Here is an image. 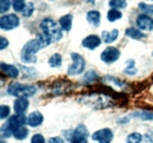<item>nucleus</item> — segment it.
<instances>
[{
  "label": "nucleus",
  "instance_id": "obj_31",
  "mask_svg": "<svg viewBox=\"0 0 153 143\" xmlns=\"http://www.w3.org/2000/svg\"><path fill=\"white\" fill-rule=\"evenodd\" d=\"M11 5H12L11 0H0V12L4 14L5 12H7L10 10Z\"/></svg>",
  "mask_w": 153,
  "mask_h": 143
},
{
  "label": "nucleus",
  "instance_id": "obj_2",
  "mask_svg": "<svg viewBox=\"0 0 153 143\" xmlns=\"http://www.w3.org/2000/svg\"><path fill=\"white\" fill-rule=\"evenodd\" d=\"M44 48L42 45L39 42V40L36 38L33 40H30L28 42L25 43V46L21 49V61L24 63H36L37 62V57L36 54L39 51Z\"/></svg>",
  "mask_w": 153,
  "mask_h": 143
},
{
  "label": "nucleus",
  "instance_id": "obj_10",
  "mask_svg": "<svg viewBox=\"0 0 153 143\" xmlns=\"http://www.w3.org/2000/svg\"><path fill=\"white\" fill-rule=\"evenodd\" d=\"M135 24L140 31H152L153 29V18L149 14H139L137 17Z\"/></svg>",
  "mask_w": 153,
  "mask_h": 143
},
{
  "label": "nucleus",
  "instance_id": "obj_14",
  "mask_svg": "<svg viewBox=\"0 0 153 143\" xmlns=\"http://www.w3.org/2000/svg\"><path fill=\"white\" fill-rule=\"evenodd\" d=\"M42 122H44V116L40 111H33L27 117V125L30 127H33V128L39 127Z\"/></svg>",
  "mask_w": 153,
  "mask_h": 143
},
{
  "label": "nucleus",
  "instance_id": "obj_34",
  "mask_svg": "<svg viewBox=\"0 0 153 143\" xmlns=\"http://www.w3.org/2000/svg\"><path fill=\"white\" fill-rule=\"evenodd\" d=\"M31 143H46V140H45V137H44L42 135H40V134H36V135H33V136H32V139H31Z\"/></svg>",
  "mask_w": 153,
  "mask_h": 143
},
{
  "label": "nucleus",
  "instance_id": "obj_19",
  "mask_svg": "<svg viewBox=\"0 0 153 143\" xmlns=\"http://www.w3.org/2000/svg\"><path fill=\"white\" fill-rule=\"evenodd\" d=\"M118 36H119V31L118 29H112L111 32L104 31L101 33V39H102V41L105 43H112V42H114L115 40L118 39Z\"/></svg>",
  "mask_w": 153,
  "mask_h": 143
},
{
  "label": "nucleus",
  "instance_id": "obj_36",
  "mask_svg": "<svg viewBox=\"0 0 153 143\" xmlns=\"http://www.w3.org/2000/svg\"><path fill=\"white\" fill-rule=\"evenodd\" d=\"M71 143H87V137H73Z\"/></svg>",
  "mask_w": 153,
  "mask_h": 143
},
{
  "label": "nucleus",
  "instance_id": "obj_24",
  "mask_svg": "<svg viewBox=\"0 0 153 143\" xmlns=\"http://www.w3.org/2000/svg\"><path fill=\"white\" fill-rule=\"evenodd\" d=\"M143 135L140 133H132L126 137V143H143Z\"/></svg>",
  "mask_w": 153,
  "mask_h": 143
},
{
  "label": "nucleus",
  "instance_id": "obj_39",
  "mask_svg": "<svg viewBox=\"0 0 153 143\" xmlns=\"http://www.w3.org/2000/svg\"><path fill=\"white\" fill-rule=\"evenodd\" d=\"M85 1H86V2H88V4H92V5L94 4V0H85Z\"/></svg>",
  "mask_w": 153,
  "mask_h": 143
},
{
  "label": "nucleus",
  "instance_id": "obj_29",
  "mask_svg": "<svg viewBox=\"0 0 153 143\" xmlns=\"http://www.w3.org/2000/svg\"><path fill=\"white\" fill-rule=\"evenodd\" d=\"M26 1L25 0H12V6L16 12H22L26 7Z\"/></svg>",
  "mask_w": 153,
  "mask_h": 143
},
{
  "label": "nucleus",
  "instance_id": "obj_35",
  "mask_svg": "<svg viewBox=\"0 0 153 143\" xmlns=\"http://www.w3.org/2000/svg\"><path fill=\"white\" fill-rule=\"evenodd\" d=\"M8 45H10L8 40H7L5 36H0V49L2 51V49H5V48H7Z\"/></svg>",
  "mask_w": 153,
  "mask_h": 143
},
{
  "label": "nucleus",
  "instance_id": "obj_20",
  "mask_svg": "<svg viewBox=\"0 0 153 143\" xmlns=\"http://www.w3.org/2000/svg\"><path fill=\"white\" fill-rule=\"evenodd\" d=\"M72 21H73L72 14H65V15H62L61 18L59 19V25L62 28V31L68 32L72 28Z\"/></svg>",
  "mask_w": 153,
  "mask_h": 143
},
{
  "label": "nucleus",
  "instance_id": "obj_38",
  "mask_svg": "<svg viewBox=\"0 0 153 143\" xmlns=\"http://www.w3.org/2000/svg\"><path fill=\"white\" fill-rule=\"evenodd\" d=\"M143 143H153V140L152 137H151V135H145L144 136V140H143Z\"/></svg>",
  "mask_w": 153,
  "mask_h": 143
},
{
  "label": "nucleus",
  "instance_id": "obj_18",
  "mask_svg": "<svg viewBox=\"0 0 153 143\" xmlns=\"http://www.w3.org/2000/svg\"><path fill=\"white\" fill-rule=\"evenodd\" d=\"M125 34L127 38H131L133 40H141L144 38H146L145 33H143V31H140L139 28H134V27H128L125 31Z\"/></svg>",
  "mask_w": 153,
  "mask_h": 143
},
{
  "label": "nucleus",
  "instance_id": "obj_5",
  "mask_svg": "<svg viewBox=\"0 0 153 143\" xmlns=\"http://www.w3.org/2000/svg\"><path fill=\"white\" fill-rule=\"evenodd\" d=\"M80 101L92 105L97 108H105L108 107L111 105V99H108L107 96H105L104 94H91V95H86L84 96Z\"/></svg>",
  "mask_w": 153,
  "mask_h": 143
},
{
  "label": "nucleus",
  "instance_id": "obj_33",
  "mask_svg": "<svg viewBox=\"0 0 153 143\" xmlns=\"http://www.w3.org/2000/svg\"><path fill=\"white\" fill-rule=\"evenodd\" d=\"M8 116H10V107L2 105V106L0 107V117H1V120H5V119L8 117Z\"/></svg>",
  "mask_w": 153,
  "mask_h": 143
},
{
  "label": "nucleus",
  "instance_id": "obj_23",
  "mask_svg": "<svg viewBox=\"0 0 153 143\" xmlns=\"http://www.w3.org/2000/svg\"><path fill=\"white\" fill-rule=\"evenodd\" d=\"M123 18V13L120 12V10H117V8H111L108 12H107V20L110 22H114L117 20H120Z\"/></svg>",
  "mask_w": 153,
  "mask_h": 143
},
{
  "label": "nucleus",
  "instance_id": "obj_21",
  "mask_svg": "<svg viewBox=\"0 0 153 143\" xmlns=\"http://www.w3.org/2000/svg\"><path fill=\"white\" fill-rule=\"evenodd\" d=\"M99 80V75H98V73L96 71H93V69H91V71H88L85 75H84V77H82V82L84 83H87V85H92V83H94Z\"/></svg>",
  "mask_w": 153,
  "mask_h": 143
},
{
  "label": "nucleus",
  "instance_id": "obj_3",
  "mask_svg": "<svg viewBox=\"0 0 153 143\" xmlns=\"http://www.w3.org/2000/svg\"><path fill=\"white\" fill-rule=\"evenodd\" d=\"M7 93L10 95L13 96H18V97H28V96H33L37 93V88L34 86H25L19 82H14L11 83L7 88Z\"/></svg>",
  "mask_w": 153,
  "mask_h": 143
},
{
  "label": "nucleus",
  "instance_id": "obj_12",
  "mask_svg": "<svg viewBox=\"0 0 153 143\" xmlns=\"http://www.w3.org/2000/svg\"><path fill=\"white\" fill-rule=\"evenodd\" d=\"M101 41H102V39H101V38H99L98 35L92 34V35L86 36V38L82 40L81 45H82V47H85V48H87V49H92V51H93V49H96L98 46H100Z\"/></svg>",
  "mask_w": 153,
  "mask_h": 143
},
{
  "label": "nucleus",
  "instance_id": "obj_28",
  "mask_svg": "<svg viewBox=\"0 0 153 143\" xmlns=\"http://www.w3.org/2000/svg\"><path fill=\"white\" fill-rule=\"evenodd\" d=\"M104 80L107 81L110 85H113V86L118 87V88H123V87H125V85H126L125 82H123V81L115 79V77H113V76H105Z\"/></svg>",
  "mask_w": 153,
  "mask_h": 143
},
{
  "label": "nucleus",
  "instance_id": "obj_26",
  "mask_svg": "<svg viewBox=\"0 0 153 143\" xmlns=\"http://www.w3.org/2000/svg\"><path fill=\"white\" fill-rule=\"evenodd\" d=\"M139 10L144 13V14H149V15H153V5L146 4V2H139L138 4Z\"/></svg>",
  "mask_w": 153,
  "mask_h": 143
},
{
  "label": "nucleus",
  "instance_id": "obj_25",
  "mask_svg": "<svg viewBox=\"0 0 153 143\" xmlns=\"http://www.w3.org/2000/svg\"><path fill=\"white\" fill-rule=\"evenodd\" d=\"M61 62H62V57H61V55L60 54H53L51 57H50V60H48V65L51 66V67H60L61 66Z\"/></svg>",
  "mask_w": 153,
  "mask_h": 143
},
{
  "label": "nucleus",
  "instance_id": "obj_9",
  "mask_svg": "<svg viewBox=\"0 0 153 143\" xmlns=\"http://www.w3.org/2000/svg\"><path fill=\"white\" fill-rule=\"evenodd\" d=\"M25 123H27V117L24 114H16V115H13L8 119L5 127L8 128L12 133H14L16 129H18L19 127H22Z\"/></svg>",
  "mask_w": 153,
  "mask_h": 143
},
{
  "label": "nucleus",
  "instance_id": "obj_16",
  "mask_svg": "<svg viewBox=\"0 0 153 143\" xmlns=\"http://www.w3.org/2000/svg\"><path fill=\"white\" fill-rule=\"evenodd\" d=\"M88 135H90V134H88V130H87L86 125H78L76 129H74L73 131H71V136L68 137V140L71 141L73 137H87Z\"/></svg>",
  "mask_w": 153,
  "mask_h": 143
},
{
  "label": "nucleus",
  "instance_id": "obj_13",
  "mask_svg": "<svg viewBox=\"0 0 153 143\" xmlns=\"http://www.w3.org/2000/svg\"><path fill=\"white\" fill-rule=\"evenodd\" d=\"M28 106H30V103H28L27 97L21 96V97H18V99L14 101L13 108H14L16 114H24V113L27 110Z\"/></svg>",
  "mask_w": 153,
  "mask_h": 143
},
{
  "label": "nucleus",
  "instance_id": "obj_7",
  "mask_svg": "<svg viewBox=\"0 0 153 143\" xmlns=\"http://www.w3.org/2000/svg\"><path fill=\"white\" fill-rule=\"evenodd\" d=\"M120 57V51L117 48V47H106L102 53L100 54V59L106 63V65H111L115 62Z\"/></svg>",
  "mask_w": 153,
  "mask_h": 143
},
{
  "label": "nucleus",
  "instance_id": "obj_1",
  "mask_svg": "<svg viewBox=\"0 0 153 143\" xmlns=\"http://www.w3.org/2000/svg\"><path fill=\"white\" fill-rule=\"evenodd\" d=\"M40 28H41V32L51 40V42H57L62 39V28L53 19H42L40 22Z\"/></svg>",
  "mask_w": 153,
  "mask_h": 143
},
{
  "label": "nucleus",
  "instance_id": "obj_40",
  "mask_svg": "<svg viewBox=\"0 0 153 143\" xmlns=\"http://www.w3.org/2000/svg\"><path fill=\"white\" fill-rule=\"evenodd\" d=\"M0 143H7V142H5V141H4V139H2V140H1V142Z\"/></svg>",
  "mask_w": 153,
  "mask_h": 143
},
{
  "label": "nucleus",
  "instance_id": "obj_15",
  "mask_svg": "<svg viewBox=\"0 0 153 143\" xmlns=\"http://www.w3.org/2000/svg\"><path fill=\"white\" fill-rule=\"evenodd\" d=\"M0 68H1V72H2V73H5L6 75H8V76L12 77V79H17V77L19 76V69H18V67L14 66V65H8V63L1 62Z\"/></svg>",
  "mask_w": 153,
  "mask_h": 143
},
{
  "label": "nucleus",
  "instance_id": "obj_42",
  "mask_svg": "<svg viewBox=\"0 0 153 143\" xmlns=\"http://www.w3.org/2000/svg\"><path fill=\"white\" fill-rule=\"evenodd\" d=\"M151 1H153V0H151Z\"/></svg>",
  "mask_w": 153,
  "mask_h": 143
},
{
  "label": "nucleus",
  "instance_id": "obj_37",
  "mask_svg": "<svg viewBox=\"0 0 153 143\" xmlns=\"http://www.w3.org/2000/svg\"><path fill=\"white\" fill-rule=\"evenodd\" d=\"M48 143H64V140L61 137H51L48 140Z\"/></svg>",
  "mask_w": 153,
  "mask_h": 143
},
{
  "label": "nucleus",
  "instance_id": "obj_41",
  "mask_svg": "<svg viewBox=\"0 0 153 143\" xmlns=\"http://www.w3.org/2000/svg\"><path fill=\"white\" fill-rule=\"evenodd\" d=\"M51 1H53V0H51Z\"/></svg>",
  "mask_w": 153,
  "mask_h": 143
},
{
  "label": "nucleus",
  "instance_id": "obj_27",
  "mask_svg": "<svg viewBox=\"0 0 153 143\" xmlns=\"http://www.w3.org/2000/svg\"><path fill=\"white\" fill-rule=\"evenodd\" d=\"M110 7L117 8V10H123L127 6V1L126 0H110L108 1Z\"/></svg>",
  "mask_w": 153,
  "mask_h": 143
},
{
  "label": "nucleus",
  "instance_id": "obj_32",
  "mask_svg": "<svg viewBox=\"0 0 153 143\" xmlns=\"http://www.w3.org/2000/svg\"><path fill=\"white\" fill-rule=\"evenodd\" d=\"M33 12H34V5H33L32 2H30V4H27V5H26L25 11H22V14H24V17L28 18V17H31V15H32V13H33Z\"/></svg>",
  "mask_w": 153,
  "mask_h": 143
},
{
  "label": "nucleus",
  "instance_id": "obj_11",
  "mask_svg": "<svg viewBox=\"0 0 153 143\" xmlns=\"http://www.w3.org/2000/svg\"><path fill=\"white\" fill-rule=\"evenodd\" d=\"M135 117V119H140V120H144V121H153V113L152 111H134L131 115H127L125 116L124 119H120L118 120V123H127L130 121V119Z\"/></svg>",
  "mask_w": 153,
  "mask_h": 143
},
{
  "label": "nucleus",
  "instance_id": "obj_6",
  "mask_svg": "<svg viewBox=\"0 0 153 143\" xmlns=\"http://www.w3.org/2000/svg\"><path fill=\"white\" fill-rule=\"evenodd\" d=\"M20 25V19L16 14H6L0 18V27L2 31H12Z\"/></svg>",
  "mask_w": 153,
  "mask_h": 143
},
{
  "label": "nucleus",
  "instance_id": "obj_17",
  "mask_svg": "<svg viewBox=\"0 0 153 143\" xmlns=\"http://www.w3.org/2000/svg\"><path fill=\"white\" fill-rule=\"evenodd\" d=\"M86 19H87L88 24L93 25L94 27H99L100 22H101V14L98 11H90L86 14Z\"/></svg>",
  "mask_w": 153,
  "mask_h": 143
},
{
  "label": "nucleus",
  "instance_id": "obj_22",
  "mask_svg": "<svg viewBox=\"0 0 153 143\" xmlns=\"http://www.w3.org/2000/svg\"><path fill=\"white\" fill-rule=\"evenodd\" d=\"M27 136H28V129L25 128L24 125H22V127H19L18 129H16L14 133H13V137L17 139V140H19V141L25 140Z\"/></svg>",
  "mask_w": 153,
  "mask_h": 143
},
{
  "label": "nucleus",
  "instance_id": "obj_4",
  "mask_svg": "<svg viewBox=\"0 0 153 143\" xmlns=\"http://www.w3.org/2000/svg\"><path fill=\"white\" fill-rule=\"evenodd\" d=\"M71 59H72V63L70 65L68 69H67V74L71 76H76V75H80L82 72L85 71V59L78 53L71 54Z\"/></svg>",
  "mask_w": 153,
  "mask_h": 143
},
{
  "label": "nucleus",
  "instance_id": "obj_8",
  "mask_svg": "<svg viewBox=\"0 0 153 143\" xmlns=\"http://www.w3.org/2000/svg\"><path fill=\"white\" fill-rule=\"evenodd\" d=\"M92 140L98 143H111L113 140V131L108 128L97 130L92 134Z\"/></svg>",
  "mask_w": 153,
  "mask_h": 143
},
{
  "label": "nucleus",
  "instance_id": "obj_30",
  "mask_svg": "<svg viewBox=\"0 0 153 143\" xmlns=\"http://www.w3.org/2000/svg\"><path fill=\"white\" fill-rule=\"evenodd\" d=\"M124 73L125 74H128V75H135L137 74V68L134 67V60L127 61V67L125 68Z\"/></svg>",
  "mask_w": 153,
  "mask_h": 143
}]
</instances>
